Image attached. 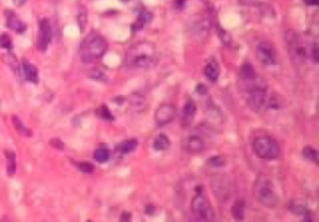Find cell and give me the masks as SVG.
Listing matches in <instances>:
<instances>
[{
    "mask_svg": "<svg viewBox=\"0 0 319 222\" xmlns=\"http://www.w3.org/2000/svg\"><path fill=\"white\" fill-rule=\"evenodd\" d=\"M159 60V51L151 41H137L131 45L125 56V64L129 69H149Z\"/></svg>",
    "mask_w": 319,
    "mask_h": 222,
    "instance_id": "obj_1",
    "label": "cell"
},
{
    "mask_svg": "<svg viewBox=\"0 0 319 222\" xmlns=\"http://www.w3.org/2000/svg\"><path fill=\"white\" fill-rule=\"evenodd\" d=\"M107 51V41L101 34L91 31L82 40L79 48V55L82 63L90 64L99 61Z\"/></svg>",
    "mask_w": 319,
    "mask_h": 222,
    "instance_id": "obj_2",
    "label": "cell"
},
{
    "mask_svg": "<svg viewBox=\"0 0 319 222\" xmlns=\"http://www.w3.org/2000/svg\"><path fill=\"white\" fill-rule=\"evenodd\" d=\"M253 195L257 202L266 207H274L278 202L276 187L269 176L259 174L253 185Z\"/></svg>",
    "mask_w": 319,
    "mask_h": 222,
    "instance_id": "obj_3",
    "label": "cell"
},
{
    "mask_svg": "<svg viewBox=\"0 0 319 222\" xmlns=\"http://www.w3.org/2000/svg\"><path fill=\"white\" fill-rule=\"evenodd\" d=\"M253 151L259 159L273 161L281 156V146L276 139L267 134H259L252 141Z\"/></svg>",
    "mask_w": 319,
    "mask_h": 222,
    "instance_id": "obj_4",
    "label": "cell"
},
{
    "mask_svg": "<svg viewBox=\"0 0 319 222\" xmlns=\"http://www.w3.org/2000/svg\"><path fill=\"white\" fill-rule=\"evenodd\" d=\"M191 210L192 214L198 221L211 222L216 220L215 210H213L211 202L207 200L202 186L196 187V194L193 195L191 201Z\"/></svg>",
    "mask_w": 319,
    "mask_h": 222,
    "instance_id": "obj_5",
    "label": "cell"
},
{
    "mask_svg": "<svg viewBox=\"0 0 319 222\" xmlns=\"http://www.w3.org/2000/svg\"><path fill=\"white\" fill-rule=\"evenodd\" d=\"M267 104V89L256 81L248 89L247 105L253 112H259Z\"/></svg>",
    "mask_w": 319,
    "mask_h": 222,
    "instance_id": "obj_6",
    "label": "cell"
},
{
    "mask_svg": "<svg viewBox=\"0 0 319 222\" xmlns=\"http://www.w3.org/2000/svg\"><path fill=\"white\" fill-rule=\"evenodd\" d=\"M176 114H177V111H176V106L173 104H161L155 111V122L159 127H163L175 120Z\"/></svg>",
    "mask_w": 319,
    "mask_h": 222,
    "instance_id": "obj_7",
    "label": "cell"
},
{
    "mask_svg": "<svg viewBox=\"0 0 319 222\" xmlns=\"http://www.w3.org/2000/svg\"><path fill=\"white\" fill-rule=\"evenodd\" d=\"M211 18L207 15H197L190 24V33L193 38L205 40L210 33Z\"/></svg>",
    "mask_w": 319,
    "mask_h": 222,
    "instance_id": "obj_8",
    "label": "cell"
},
{
    "mask_svg": "<svg viewBox=\"0 0 319 222\" xmlns=\"http://www.w3.org/2000/svg\"><path fill=\"white\" fill-rule=\"evenodd\" d=\"M256 58L263 65H274L277 63V50L269 41H261L256 48Z\"/></svg>",
    "mask_w": 319,
    "mask_h": 222,
    "instance_id": "obj_9",
    "label": "cell"
},
{
    "mask_svg": "<svg viewBox=\"0 0 319 222\" xmlns=\"http://www.w3.org/2000/svg\"><path fill=\"white\" fill-rule=\"evenodd\" d=\"M286 41L287 45H288V53L289 55L292 56L294 61H303L306 59V49L301 44V40H299V36L297 35L294 31H288L286 35Z\"/></svg>",
    "mask_w": 319,
    "mask_h": 222,
    "instance_id": "obj_10",
    "label": "cell"
},
{
    "mask_svg": "<svg viewBox=\"0 0 319 222\" xmlns=\"http://www.w3.org/2000/svg\"><path fill=\"white\" fill-rule=\"evenodd\" d=\"M53 39V29L51 24L48 19H41L39 21V33H38V41H36V48L41 53H45L48 50L49 45Z\"/></svg>",
    "mask_w": 319,
    "mask_h": 222,
    "instance_id": "obj_11",
    "label": "cell"
},
{
    "mask_svg": "<svg viewBox=\"0 0 319 222\" xmlns=\"http://www.w3.org/2000/svg\"><path fill=\"white\" fill-rule=\"evenodd\" d=\"M197 112V105L192 99H188L186 101L185 106L182 109V115H181V126L182 127H190L191 124L193 122Z\"/></svg>",
    "mask_w": 319,
    "mask_h": 222,
    "instance_id": "obj_12",
    "label": "cell"
},
{
    "mask_svg": "<svg viewBox=\"0 0 319 222\" xmlns=\"http://www.w3.org/2000/svg\"><path fill=\"white\" fill-rule=\"evenodd\" d=\"M185 149L188 154L191 155H200L206 150V142L203 141L202 137L193 135L186 140Z\"/></svg>",
    "mask_w": 319,
    "mask_h": 222,
    "instance_id": "obj_13",
    "label": "cell"
},
{
    "mask_svg": "<svg viewBox=\"0 0 319 222\" xmlns=\"http://www.w3.org/2000/svg\"><path fill=\"white\" fill-rule=\"evenodd\" d=\"M5 16H6V19H5L6 26H8L9 29H11V30L15 31V33H18V34H21V33H24V31H26V24L24 23V21L21 20V19L19 18L15 13L8 10L5 13Z\"/></svg>",
    "mask_w": 319,
    "mask_h": 222,
    "instance_id": "obj_14",
    "label": "cell"
},
{
    "mask_svg": "<svg viewBox=\"0 0 319 222\" xmlns=\"http://www.w3.org/2000/svg\"><path fill=\"white\" fill-rule=\"evenodd\" d=\"M239 78L246 84H251V85L257 81V73L256 70H254L253 65H252L249 61H246V63H243V65L241 66Z\"/></svg>",
    "mask_w": 319,
    "mask_h": 222,
    "instance_id": "obj_15",
    "label": "cell"
},
{
    "mask_svg": "<svg viewBox=\"0 0 319 222\" xmlns=\"http://www.w3.org/2000/svg\"><path fill=\"white\" fill-rule=\"evenodd\" d=\"M21 70H23V74L26 80L33 84L39 83V71L35 65L30 64L28 60H23V63H21Z\"/></svg>",
    "mask_w": 319,
    "mask_h": 222,
    "instance_id": "obj_16",
    "label": "cell"
},
{
    "mask_svg": "<svg viewBox=\"0 0 319 222\" xmlns=\"http://www.w3.org/2000/svg\"><path fill=\"white\" fill-rule=\"evenodd\" d=\"M152 18H154V15H152V13H150L149 10H145V9L144 10H141L140 11L139 16H137L136 21L132 24V30L134 31L142 30L145 25H147V24L151 23Z\"/></svg>",
    "mask_w": 319,
    "mask_h": 222,
    "instance_id": "obj_17",
    "label": "cell"
},
{
    "mask_svg": "<svg viewBox=\"0 0 319 222\" xmlns=\"http://www.w3.org/2000/svg\"><path fill=\"white\" fill-rule=\"evenodd\" d=\"M220 74H221L220 65H218V63L215 60V59H211L205 68L206 78H207L208 80L212 81V83H216V81L218 80V78H220Z\"/></svg>",
    "mask_w": 319,
    "mask_h": 222,
    "instance_id": "obj_18",
    "label": "cell"
},
{
    "mask_svg": "<svg viewBox=\"0 0 319 222\" xmlns=\"http://www.w3.org/2000/svg\"><path fill=\"white\" fill-rule=\"evenodd\" d=\"M231 212H232L233 219L237 220V221H242L244 220V212H246V204H244L243 200H238V201L235 202V205L231 209Z\"/></svg>",
    "mask_w": 319,
    "mask_h": 222,
    "instance_id": "obj_19",
    "label": "cell"
},
{
    "mask_svg": "<svg viewBox=\"0 0 319 222\" xmlns=\"http://www.w3.org/2000/svg\"><path fill=\"white\" fill-rule=\"evenodd\" d=\"M152 146H154V149L156 150V151H166V150L171 146L170 139H168L166 135L160 134L159 136L154 140V144H152Z\"/></svg>",
    "mask_w": 319,
    "mask_h": 222,
    "instance_id": "obj_20",
    "label": "cell"
},
{
    "mask_svg": "<svg viewBox=\"0 0 319 222\" xmlns=\"http://www.w3.org/2000/svg\"><path fill=\"white\" fill-rule=\"evenodd\" d=\"M129 103L131 105V108H134L137 111L144 110L146 108V99L141 94H132V95H130Z\"/></svg>",
    "mask_w": 319,
    "mask_h": 222,
    "instance_id": "obj_21",
    "label": "cell"
},
{
    "mask_svg": "<svg viewBox=\"0 0 319 222\" xmlns=\"http://www.w3.org/2000/svg\"><path fill=\"white\" fill-rule=\"evenodd\" d=\"M137 146H139V141L136 139L125 140L117 146V151L121 152V154H130V152H134L137 149Z\"/></svg>",
    "mask_w": 319,
    "mask_h": 222,
    "instance_id": "obj_22",
    "label": "cell"
},
{
    "mask_svg": "<svg viewBox=\"0 0 319 222\" xmlns=\"http://www.w3.org/2000/svg\"><path fill=\"white\" fill-rule=\"evenodd\" d=\"M5 156H6V174H8L9 176H13L16 171V155L14 151L6 150Z\"/></svg>",
    "mask_w": 319,
    "mask_h": 222,
    "instance_id": "obj_23",
    "label": "cell"
},
{
    "mask_svg": "<svg viewBox=\"0 0 319 222\" xmlns=\"http://www.w3.org/2000/svg\"><path fill=\"white\" fill-rule=\"evenodd\" d=\"M11 120H13V125H14V127H15V130L21 135V136L30 137L31 135H33L31 130L29 129V127H26L25 125L23 124V121H21L18 116H15V115H14V116L11 117Z\"/></svg>",
    "mask_w": 319,
    "mask_h": 222,
    "instance_id": "obj_24",
    "label": "cell"
},
{
    "mask_svg": "<svg viewBox=\"0 0 319 222\" xmlns=\"http://www.w3.org/2000/svg\"><path fill=\"white\" fill-rule=\"evenodd\" d=\"M94 159L95 161H97L99 164H105V162L109 161L110 159V150L105 146L97 147L94 152Z\"/></svg>",
    "mask_w": 319,
    "mask_h": 222,
    "instance_id": "obj_25",
    "label": "cell"
},
{
    "mask_svg": "<svg viewBox=\"0 0 319 222\" xmlns=\"http://www.w3.org/2000/svg\"><path fill=\"white\" fill-rule=\"evenodd\" d=\"M96 115L100 117V119L105 120V121H114L115 116L112 115V112L110 111V109L107 108L106 105H101L97 108Z\"/></svg>",
    "mask_w": 319,
    "mask_h": 222,
    "instance_id": "obj_26",
    "label": "cell"
},
{
    "mask_svg": "<svg viewBox=\"0 0 319 222\" xmlns=\"http://www.w3.org/2000/svg\"><path fill=\"white\" fill-rule=\"evenodd\" d=\"M78 25L80 31H85L87 25V11L84 6L81 8H79V13H78Z\"/></svg>",
    "mask_w": 319,
    "mask_h": 222,
    "instance_id": "obj_27",
    "label": "cell"
},
{
    "mask_svg": "<svg viewBox=\"0 0 319 222\" xmlns=\"http://www.w3.org/2000/svg\"><path fill=\"white\" fill-rule=\"evenodd\" d=\"M303 156L306 157L307 160H309V161L314 162L316 165L319 164V160H318V151H317L314 147L312 146H306L303 149Z\"/></svg>",
    "mask_w": 319,
    "mask_h": 222,
    "instance_id": "obj_28",
    "label": "cell"
},
{
    "mask_svg": "<svg viewBox=\"0 0 319 222\" xmlns=\"http://www.w3.org/2000/svg\"><path fill=\"white\" fill-rule=\"evenodd\" d=\"M216 28H217V35L218 38H220V40L222 41L226 46H230L231 44H232V36L230 35V33H227V31L220 25H217Z\"/></svg>",
    "mask_w": 319,
    "mask_h": 222,
    "instance_id": "obj_29",
    "label": "cell"
},
{
    "mask_svg": "<svg viewBox=\"0 0 319 222\" xmlns=\"http://www.w3.org/2000/svg\"><path fill=\"white\" fill-rule=\"evenodd\" d=\"M76 167H78L79 171L81 172H85V174H92L95 170L94 165L90 164V162H86V161H81V162H75Z\"/></svg>",
    "mask_w": 319,
    "mask_h": 222,
    "instance_id": "obj_30",
    "label": "cell"
},
{
    "mask_svg": "<svg viewBox=\"0 0 319 222\" xmlns=\"http://www.w3.org/2000/svg\"><path fill=\"white\" fill-rule=\"evenodd\" d=\"M0 48L6 49L8 51H11V49H13V41L8 34H3L0 36Z\"/></svg>",
    "mask_w": 319,
    "mask_h": 222,
    "instance_id": "obj_31",
    "label": "cell"
},
{
    "mask_svg": "<svg viewBox=\"0 0 319 222\" xmlns=\"http://www.w3.org/2000/svg\"><path fill=\"white\" fill-rule=\"evenodd\" d=\"M207 164L210 165L211 167H215V169H220V167H223L226 165V160L221 156H212L207 161Z\"/></svg>",
    "mask_w": 319,
    "mask_h": 222,
    "instance_id": "obj_32",
    "label": "cell"
},
{
    "mask_svg": "<svg viewBox=\"0 0 319 222\" xmlns=\"http://www.w3.org/2000/svg\"><path fill=\"white\" fill-rule=\"evenodd\" d=\"M288 207H289V210L293 212V214L301 215V216L307 211V210H308L306 206H303V205H301V204H296V202H291V205H289Z\"/></svg>",
    "mask_w": 319,
    "mask_h": 222,
    "instance_id": "obj_33",
    "label": "cell"
},
{
    "mask_svg": "<svg viewBox=\"0 0 319 222\" xmlns=\"http://www.w3.org/2000/svg\"><path fill=\"white\" fill-rule=\"evenodd\" d=\"M318 44L317 43H313L311 46V53H309V55H311L312 60L314 61L316 64L319 63V54H318Z\"/></svg>",
    "mask_w": 319,
    "mask_h": 222,
    "instance_id": "obj_34",
    "label": "cell"
},
{
    "mask_svg": "<svg viewBox=\"0 0 319 222\" xmlns=\"http://www.w3.org/2000/svg\"><path fill=\"white\" fill-rule=\"evenodd\" d=\"M90 76H91L94 80H97V81H106V75H105L102 71L97 70V69H95V70L91 71V74H90Z\"/></svg>",
    "mask_w": 319,
    "mask_h": 222,
    "instance_id": "obj_35",
    "label": "cell"
},
{
    "mask_svg": "<svg viewBox=\"0 0 319 222\" xmlns=\"http://www.w3.org/2000/svg\"><path fill=\"white\" fill-rule=\"evenodd\" d=\"M4 60L9 64V65L13 68V70L18 71V64H16V58L13 55V54H8V55L4 58Z\"/></svg>",
    "mask_w": 319,
    "mask_h": 222,
    "instance_id": "obj_36",
    "label": "cell"
},
{
    "mask_svg": "<svg viewBox=\"0 0 319 222\" xmlns=\"http://www.w3.org/2000/svg\"><path fill=\"white\" fill-rule=\"evenodd\" d=\"M50 145L56 150H64V142L61 141L58 137H54V139L50 140Z\"/></svg>",
    "mask_w": 319,
    "mask_h": 222,
    "instance_id": "obj_37",
    "label": "cell"
},
{
    "mask_svg": "<svg viewBox=\"0 0 319 222\" xmlns=\"http://www.w3.org/2000/svg\"><path fill=\"white\" fill-rule=\"evenodd\" d=\"M196 89H197L196 91H197V93L200 94V95H205V94H207V89H206V86L203 85V84H198L197 88H196Z\"/></svg>",
    "mask_w": 319,
    "mask_h": 222,
    "instance_id": "obj_38",
    "label": "cell"
},
{
    "mask_svg": "<svg viewBox=\"0 0 319 222\" xmlns=\"http://www.w3.org/2000/svg\"><path fill=\"white\" fill-rule=\"evenodd\" d=\"M185 4H186V0H176L175 1V6L176 9H178V10H182V9L185 8Z\"/></svg>",
    "mask_w": 319,
    "mask_h": 222,
    "instance_id": "obj_39",
    "label": "cell"
},
{
    "mask_svg": "<svg viewBox=\"0 0 319 222\" xmlns=\"http://www.w3.org/2000/svg\"><path fill=\"white\" fill-rule=\"evenodd\" d=\"M303 1L308 6H317L319 4V0H303Z\"/></svg>",
    "mask_w": 319,
    "mask_h": 222,
    "instance_id": "obj_40",
    "label": "cell"
},
{
    "mask_svg": "<svg viewBox=\"0 0 319 222\" xmlns=\"http://www.w3.org/2000/svg\"><path fill=\"white\" fill-rule=\"evenodd\" d=\"M121 221H124V222H129V221H131V214H130V212H124V214H122V216H121Z\"/></svg>",
    "mask_w": 319,
    "mask_h": 222,
    "instance_id": "obj_41",
    "label": "cell"
},
{
    "mask_svg": "<svg viewBox=\"0 0 319 222\" xmlns=\"http://www.w3.org/2000/svg\"><path fill=\"white\" fill-rule=\"evenodd\" d=\"M28 0H13V3L15 6H23Z\"/></svg>",
    "mask_w": 319,
    "mask_h": 222,
    "instance_id": "obj_42",
    "label": "cell"
},
{
    "mask_svg": "<svg viewBox=\"0 0 319 222\" xmlns=\"http://www.w3.org/2000/svg\"><path fill=\"white\" fill-rule=\"evenodd\" d=\"M120 1H122V3H129V1H131V0H120Z\"/></svg>",
    "mask_w": 319,
    "mask_h": 222,
    "instance_id": "obj_43",
    "label": "cell"
}]
</instances>
